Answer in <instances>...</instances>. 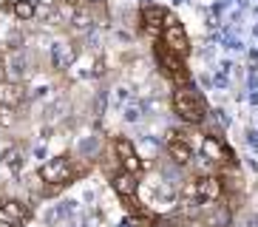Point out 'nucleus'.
Returning <instances> with one entry per match:
<instances>
[{
  "label": "nucleus",
  "instance_id": "obj_1",
  "mask_svg": "<svg viewBox=\"0 0 258 227\" xmlns=\"http://www.w3.org/2000/svg\"><path fill=\"white\" fill-rule=\"evenodd\" d=\"M173 111L182 117V122L187 125H202L207 117V105L205 99L196 94V88H190V85H179L173 91Z\"/></svg>",
  "mask_w": 258,
  "mask_h": 227
},
{
  "label": "nucleus",
  "instance_id": "obj_2",
  "mask_svg": "<svg viewBox=\"0 0 258 227\" xmlns=\"http://www.w3.org/2000/svg\"><path fill=\"white\" fill-rule=\"evenodd\" d=\"M40 179L46 182L51 190L57 188H66L77 179V167H74V159L71 156H54L48 159L46 165L40 167Z\"/></svg>",
  "mask_w": 258,
  "mask_h": 227
},
{
  "label": "nucleus",
  "instance_id": "obj_3",
  "mask_svg": "<svg viewBox=\"0 0 258 227\" xmlns=\"http://www.w3.org/2000/svg\"><path fill=\"white\" fill-rule=\"evenodd\" d=\"M153 57H156V63H159L162 71H165V74L176 83V88H179V85H190V71L184 68V60L179 57V54L170 51L162 40L153 45Z\"/></svg>",
  "mask_w": 258,
  "mask_h": 227
},
{
  "label": "nucleus",
  "instance_id": "obj_4",
  "mask_svg": "<svg viewBox=\"0 0 258 227\" xmlns=\"http://www.w3.org/2000/svg\"><path fill=\"white\" fill-rule=\"evenodd\" d=\"M187 193L202 204H213L224 196V182H221L219 174H202L196 179H190Z\"/></svg>",
  "mask_w": 258,
  "mask_h": 227
},
{
  "label": "nucleus",
  "instance_id": "obj_5",
  "mask_svg": "<svg viewBox=\"0 0 258 227\" xmlns=\"http://www.w3.org/2000/svg\"><path fill=\"white\" fill-rule=\"evenodd\" d=\"M162 43H165L173 54H179L182 60L190 54V37H187V31H184V26L176 20L173 15H167L165 26H162Z\"/></svg>",
  "mask_w": 258,
  "mask_h": 227
},
{
  "label": "nucleus",
  "instance_id": "obj_6",
  "mask_svg": "<svg viewBox=\"0 0 258 227\" xmlns=\"http://www.w3.org/2000/svg\"><path fill=\"white\" fill-rule=\"evenodd\" d=\"M111 188H114V193L125 202L128 213H137L139 210V202H137L139 179H137V174H128V171H122V167H119V171L111 176Z\"/></svg>",
  "mask_w": 258,
  "mask_h": 227
},
{
  "label": "nucleus",
  "instance_id": "obj_7",
  "mask_svg": "<svg viewBox=\"0 0 258 227\" xmlns=\"http://www.w3.org/2000/svg\"><path fill=\"white\" fill-rule=\"evenodd\" d=\"M114 156H116V162H119V167L128 171V174L139 176V171L145 167L139 153H137V148H134V142H131L128 136H116L114 139Z\"/></svg>",
  "mask_w": 258,
  "mask_h": 227
},
{
  "label": "nucleus",
  "instance_id": "obj_8",
  "mask_svg": "<svg viewBox=\"0 0 258 227\" xmlns=\"http://www.w3.org/2000/svg\"><path fill=\"white\" fill-rule=\"evenodd\" d=\"M0 216L20 227L31 219V207L26 202H20V199H3V202H0Z\"/></svg>",
  "mask_w": 258,
  "mask_h": 227
},
{
  "label": "nucleus",
  "instance_id": "obj_9",
  "mask_svg": "<svg viewBox=\"0 0 258 227\" xmlns=\"http://www.w3.org/2000/svg\"><path fill=\"white\" fill-rule=\"evenodd\" d=\"M202 156H205L207 162H233L230 148L221 142L219 136H213V134H207L205 139H202Z\"/></svg>",
  "mask_w": 258,
  "mask_h": 227
},
{
  "label": "nucleus",
  "instance_id": "obj_10",
  "mask_svg": "<svg viewBox=\"0 0 258 227\" xmlns=\"http://www.w3.org/2000/svg\"><path fill=\"white\" fill-rule=\"evenodd\" d=\"M167 156L173 159L176 165H190V162H193V148L187 145V139H184L179 131L167 139Z\"/></svg>",
  "mask_w": 258,
  "mask_h": 227
},
{
  "label": "nucleus",
  "instance_id": "obj_11",
  "mask_svg": "<svg viewBox=\"0 0 258 227\" xmlns=\"http://www.w3.org/2000/svg\"><path fill=\"white\" fill-rule=\"evenodd\" d=\"M26 91L17 80H3L0 77V108H17L23 102Z\"/></svg>",
  "mask_w": 258,
  "mask_h": 227
},
{
  "label": "nucleus",
  "instance_id": "obj_12",
  "mask_svg": "<svg viewBox=\"0 0 258 227\" xmlns=\"http://www.w3.org/2000/svg\"><path fill=\"white\" fill-rule=\"evenodd\" d=\"M139 17H142V23L148 29H162L165 20H167V9L156 6V3H145V6L139 9Z\"/></svg>",
  "mask_w": 258,
  "mask_h": 227
},
{
  "label": "nucleus",
  "instance_id": "obj_13",
  "mask_svg": "<svg viewBox=\"0 0 258 227\" xmlns=\"http://www.w3.org/2000/svg\"><path fill=\"white\" fill-rule=\"evenodd\" d=\"M12 15L17 17V20H34V15H37V3L34 0H15L12 3Z\"/></svg>",
  "mask_w": 258,
  "mask_h": 227
},
{
  "label": "nucleus",
  "instance_id": "obj_14",
  "mask_svg": "<svg viewBox=\"0 0 258 227\" xmlns=\"http://www.w3.org/2000/svg\"><path fill=\"white\" fill-rule=\"evenodd\" d=\"M151 227H179L173 219H167V216H156V219L151 221Z\"/></svg>",
  "mask_w": 258,
  "mask_h": 227
},
{
  "label": "nucleus",
  "instance_id": "obj_15",
  "mask_svg": "<svg viewBox=\"0 0 258 227\" xmlns=\"http://www.w3.org/2000/svg\"><path fill=\"white\" fill-rule=\"evenodd\" d=\"M17 156H20L17 151H9L6 153V165H17Z\"/></svg>",
  "mask_w": 258,
  "mask_h": 227
},
{
  "label": "nucleus",
  "instance_id": "obj_16",
  "mask_svg": "<svg viewBox=\"0 0 258 227\" xmlns=\"http://www.w3.org/2000/svg\"><path fill=\"white\" fill-rule=\"evenodd\" d=\"M0 227H17V224H12L9 219H3V216H0Z\"/></svg>",
  "mask_w": 258,
  "mask_h": 227
},
{
  "label": "nucleus",
  "instance_id": "obj_17",
  "mask_svg": "<svg viewBox=\"0 0 258 227\" xmlns=\"http://www.w3.org/2000/svg\"><path fill=\"white\" fill-rule=\"evenodd\" d=\"M69 6H80V3H85V0H66Z\"/></svg>",
  "mask_w": 258,
  "mask_h": 227
},
{
  "label": "nucleus",
  "instance_id": "obj_18",
  "mask_svg": "<svg viewBox=\"0 0 258 227\" xmlns=\"http://www.w3.org/2000/svg\"><path fill=\"white\" fill-rule=\"evenodd\" d=\"M3 68H6V63H3V57H0V74H3Z\"/></svg>",
  "mask_w": 258,
  "mask_h": 227
}]
</instances>
